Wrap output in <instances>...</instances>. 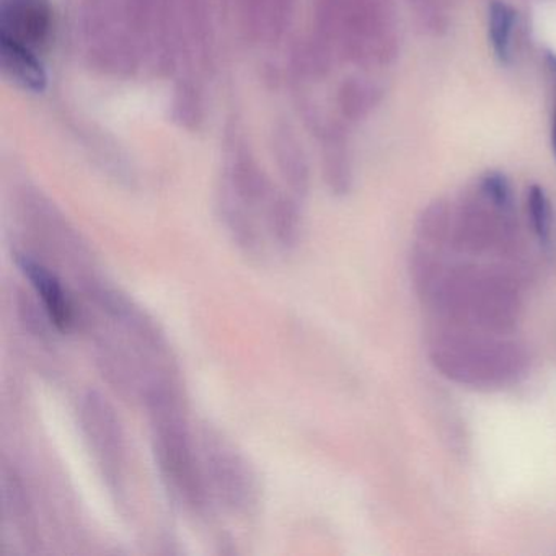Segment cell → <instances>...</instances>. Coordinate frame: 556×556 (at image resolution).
Instances as JSON below:
<instances>
[{"instance_id":"cell-13","label":"cell","mask_w":556,"mask_h":556,"mask_svg":"<svg viewBox=\"0 0 556 556\" xmlns=\"http://www.w3.org/2000/svg\"><path fill=\"white\" fill-rule=\"evenodd\" d=\"M529 210L532 217L533 229L542 240L548 239L549 233V203L545 191L540 187L530 188Z\"/></svg>"},{"instance_id":"cell-15","label":"cell","mask_w":556,"mask_h":556,"mask_svg":"<svg viewBox=\"0 0 556 556\" xmlns=\"http://www.w3.org/2000/svg\"><path fill=\"white\" fill-rule=\"evenodd\" d=\"M484 188H486L488 193L497 201V203L506 204L509 201V185L504 180V177L501 175H490V177L484 180Z\"/></svg>"},{"instance_id":"cell-4","label":"cell","mask_w":556,"mask_h":556,"mask_svg":"<svg viewBox=\"0 0 556 556\" xmlns=\"http://www.w3.org/2000/svg\"><path fill=\"white\" fill-rule=\"evenodd\" d=\"M22 206L28 227L45 249L76 269L89 262V249L84 245L79 233L43 194L27 190L22 198Z\"/></svg>"},{"instance_id":"cell-3","label":"cell","mask_w":556,"mask_h":556,"mask_svg":"<svg viewBox=\"0 0 556 556\" xmlns=\"http://www.w3.org/2000/svg\"><path fill=\"white\" fill-rule=\"evenodd\" d=\"M77 413L84 441L97 467L110 490L118 491L126 468V438L115 406L102 393L89 390L80 396Z\"/></svg>"},{"instance_id":"cell-6","label":"cell","mask_w":556,"mask_h":556,"mask_svg":"<svg viewBox=\"0 0 556 556\" xmlns=\"http://www.w3.org/2000/svg\"><path fill=\"white\" fill-rule=\"evenodd\" d=\"M15 263L41 299V305L53 321V327L60 331H70L76 325V305L56 273L51 271L41 260L35 258L30 253H15Z\"/></svg>"},{"instance_id":"cell-10","label":"cell","mask_w":556,"mask_h":556,"mask_svg":"<svg viewBox=\"0 0 556 556\" xmlns=\"http://www.w3.org/2000/svg\"><path fill=\"white\" fill-rule=\"evenodd\" d=\"M266 226L269 236L282 252H292L301 242L302 211L299 198L275 194L266 207Z\"/></svg>"},{"instance_id":"cell-11","label":"cell","mask_w":556,"mask_h":556,"mask_svg":"<svg viewBox=\"0 0 556 556\" xmlns=\"http://www.w3.org/2000/svg\"><path fill=\"white\" fill-rule=\"evenodd\" d=\"M276 148H278L279 167L291 188V193L301 200L307 193L308 188L307 162L299 151L298 142L286 129L279 131Z\"/></svg>"},{"instance_id":"cell-12","label":"cell","mask_w":556,"mask_h":556,"mask_svg":"<svg viewBox=\"0 0 556 556\" xmlns=\"http://www.w3.org/2000/svg\"><path fill=\"white\" fill-rule=\"evenodd\" d=\"M514 15L513 9L509 5L494 0L490 5V41L493 47L494 54L501 63H507L510 58V47H513V31H514Z\"/></svg>"},{"instance_id":"cell-1","label":"cell","mask_w":556,"mask_h":556,"mask_svg":"<svg viewBox=\"0 0 556 556\" xmlns=\"http://www.w3.org/2000/svg\"><path fill=\"white\" fill-rule=\"evenodd\" d=\"M142 403L148 409L152 452L165 490L181 509L203 516L210 507L211 493L177 382L159 383Z\"/></svg>"},{"instance_id":"cell-9","label":"cell","mask_w":556,"mask_h":556,"mask_svg":"<svg viewBox=\"0 0 556 556\" xmlns=\"http://www.w3.org/2000/svg\"><path fill=\"white\" fill-rule=\"evenodd\" d=\"M0 70L9 83L30 93L45 92L48 86L47 71L41 63V54L0 40Z\"/></svg>"},{"instance_id":"cell-16","label":"cell","mask_w":556,"mask_h":556,"mask_svg":"<svg viewBox=\"0 0 556 556\" xmlns=\"http://www.w3.org/2000/svg\"><path fill=\"white\" fill-rule=\"evenodd\" d=\"M546 67H548L549 77H552L553 84V97H555V103H553V125H552V142L553 151L556 154V56L555 54H546Z\"/></svg>"},{"instance_id":"cell-5","label":"cell","mask_w":556,"mask_h":556,"mask_svg":"<svg viewBox=\"0 0 556 556\" xmlns=\"http://www.w3.org/2000/svg\"><path fill=\"white\" fill-rule=\"evenodd\" d=\"M54 31L51 0H0V40L43 54Z\"/></svg>"},{"instance_id":"cell-8","label":"cell","mask_w":556,"mask_h":556,"mask_svg":"<svg viewBox=\"0 0 556 556\" xmlns=\"http://www.w3.org/2000/svg\"><path fill=\"white\" fill-rule=\"evenodd\" d=\"M2 503L4 514L12 529L28 543L37 542V519H35L34 504L25 486L21 471L9 464L2 467Z\"/></svg>"},{"instance_id":"cell-14","label":"cell","mask_w":556,"mask_h":556,"mask_svg":"<svg viewBox=\"0 0 556 556\" xmlns=\"http://www.w3.org/2000/svg\"><path fill=\"white\" fill-rule=\"evenodd\" d=\"M271 0H243L245 5V17L253 35H258L265 27L266 18H271L268 12V4Z\"/></svg>"},{"instance_id":"cell-7","label":"cell","mask_w":556,"mask_h":556,"mask_svg":"<svg viewBox=\"0 0 556 556\" xmlns=\"http://www.w3.org/2000/svg\"><path fill=\"white\" fill-rule=\"evenodd\" d=\"M219 216L224 229L237 249L249 258H262L265 255V239L255 219V211L220 190Z\"/></svg>"},{"instance_id":"cell-2","label":"cell","mask_w":556,"mask_h":556,"mask_svg":"<svg viewBox=\"0 0 556 556\" xmlns=\"http://www.w3.org/2000/svg\"><path fill=\"white\" fill-rule=\"evenodd\" d=\"M201 460L211 497L237 517H250L260 506V483L249 458L216 428L201 431Z\"/></svg>"}]
</instances>
